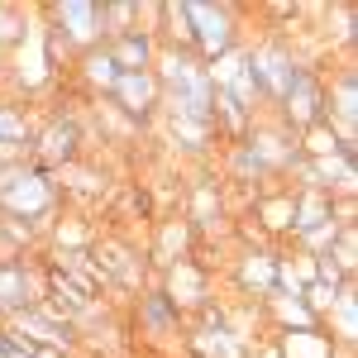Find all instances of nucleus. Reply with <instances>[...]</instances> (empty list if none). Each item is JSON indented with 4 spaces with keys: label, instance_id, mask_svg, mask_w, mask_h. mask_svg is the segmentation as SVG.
Listing matches in <instances>:
<instances>
[{
    "label": "nucleus",
    "instance_id": "15",
    "mask_svg": "<svg viewBox=\"0 0 358 358\" xmlns=\"http://www.w3.org/2000/svg\"><path fill=\"white\" fill-rule=\"evenodd\" d=\"M172 138L182 143V148H192V153H206L210 143H215V124L210 120H187V115H172Z\"/></svg>",
    "mask_w": 358,
    "mask_h": 358
},
{
    "label": "nucleus",
    "instance_id": "7",
    "mask_svg": "<svg viewBox=\"0 0 358 358\" xmlns=\"http://www.w3.org/2000/svg\"><path fill=\"white\" fill-rule=\"evenodd\" d=\"M77 153H82V129H77V120H72V115H53V120H48V129H34L29 163L57 172V167L77 163Z\"/></svg>",
    "mask_w": 358,
    "mask_h": 358
},
{
    "label": "nucleus",
    "instance_id": "9",
    "mask_svg": "<svg viewBox=\"0 0 358 358\" xmlns=\"http://www.w3.org/2000/svg\"><path fill=\"white\" fill-rule=\"evenodd\" d=\"M106 53L115 57L120 72H153V62H158V38H153L148 24H134V29H124V34H115V38H106Z\"/></svg>",
    "mask_w": 358,
    "mask_h": 358
},
{
    "label": "nucleus",
    "instance_id": "20",
    "mask_svg": "<svg viewBox=\"0 0 358 358\" xmlns=\"http://www.w3.org/2000/svg\"><path fill=\"white\" fill-rule=\"evenodd\" d=\"M248 358H282V354H277L273 339H263V344H253V354H248Z\"/></svg>",
    "mask_w": 358,
    "mask_h": 358
},
{
    "label": "nucleus",
    "instance_id": "12",
    "mask_svg": "<svg viewBox=\"0 0 358 358\" xmlns=\"http://www.w3.org/2000/svg\"><path fill=\"white\" fill-rule=\"evenodd\" d=\"M282 358H334V339L325 330H292V334H273Z\"/></svg>",
    "mask_w": 358,
    "mask_h": 358
},
{
    "label": "nucleus",
    "instance_id": "4",
    "mask_svg": "<svg viewBox=\"0 0 358 358\" xmlns=\"http://www.w3.org/2000/svg\"><path fill=\"white\" fill-rule=\"evenodd\" d=\"M48 38L57 43V53H91L106 43V5H91V0H67V5H48Z\"/></svg>",
    "mask_w": 358,
    "mask_h": 358
},
{
    "label": "nucleus",
    "instance_id": "10",
    "mask_svg": "<svg viewBox=\"0 0 358 358\" xmlns=\"http://www.w3.org/2000/svg\"><path fill=\"white\" fill-rule=\"evenodd\" d=\"M138 325H143V334H153V339H182V330H187L182 310L167 301L163 292H143L138 296Z\"/></svg>",
    "mask_w": 358,
    "mask_h": 358
},
{
    "label": "nucleus",
    "instance_id": "21",
    "mask_svg": "<svg viewBox=\"0 0 358 358\" xmlns=\"http://www.w3.org/2000/svg\"><path fill=\"white\" fill-rule=\"evenodd\" d=\"M5 334H10V325H5V320H0V339H5Z\"/></svg>",
    "mask_w": 358,
    "mask_h": 358
},
{
    "label": "nucleus",
    "instance_id": "13",
    "mask_svg": "<svg viewBox=\"0 0 358 358\" xmlns=\"http://www.w3.org/2000/svg\"><path fill=\"white\" fill-rule=\"evenodd\" d=\"M77 62H82V67H77V72H82V82L91 86L96 96H110V86L120 82V67H115V57L106 53V43H101V48H91V53H82Z\"/></svg>",
    "mask_w": 358,
    "mask_h": 358
},
{
    "label": "nucleus",
    "instance_id": "14",
    "mask_svg": "<svg viewBox=\"0 0 358 358\" xmlns=\"http://www.w3.org/2000/svg\"><path fill=\"white\" fill-rule=\"evenodd\" d=\"M253 210L263 215V229H273V234H292V187L263 192L258 201H253Z\"/></svg>",
    "mask_w": 358,
    "mask_h": 358
},
{
    "label": "nucleus",
    "instance_id": "19",
    "mask_svg": "<svg viewBox=\"0 0 358 358\" xmlns=\"http://www.w3.org/2000/svg\"><path fill=\"white\" fill-rule=\"evenodd\" d=\"M0 358H43V354H38L34 344H24L20 334H5V339H0Z\"/></svg>",
    "mask_w": 358,
    "mask_h": 358
},
{
    "label": "nucleus",
    "instance_id": "8",
    "mask_svg": "<svg viewBox=\"0 0 358 358\" xmlns=\"http://www.w3.org/2000/svg\"><path fill=\"white\" fill-rule=\"evenodd\" d=\"M167 301L177 306L182 315L187 310H206L210 306V273L192 263V258H182V263H167Z\"/></svg>",
    "mask_w": 358,
    "mask_h": 358
},
{
    "label": "nucleus",
    "instance_id": "5",
    "mask_svg": "<svg viewBox=\"0 0 358 358\" xmlns=\"http://www.w3.org/2000/svg\"><path fill=\"white\" fill-rule=\"evenodd\" d=\"M325 120V72H315V67H301L296 72V82L287 86V96L277 101V124L292 134H306L310 124H320Z\"/></svg>",
    "mask_w": 358,
    "mask_h": 358
},
{
    "label": "nucleus",
    "instance_id": "18",
    "mask_svg": "<svg viewBox=\"0 0 358 358\" xmlns=\"http://www.w3.org/2000/svg\"><path fill=\"white\" fill-rule=\"evenodd\" d=\"M24 34H29V15L10 10V5H0V57H5V48L24 43Z\"/></svg>",
    "mask_w": 358,
    "mask_h": 358
},
{
    "label": "nucleus",
    "instance_id": "2",
    "mask_svg": "<svg viewBox=\"0 0 358 358\" xmlns=\"http://www.w3.org/2000/svg\"><path fill=\"white\" fill-rule=\"evenodd\" d=\"M244 57H248V72H253V86H258V101L263 106H277L282 96H287V86L296 82V72H301L306 62L292 53V43L287 38H258V43H244Z\"/></svg>",
    "mask_w": 358,
    "mask_h": 358
},
{
    "label": "nucleus",
    "instance_id": "6",
    "mask_svg": "<svg viewBox=\"0 0 358 358\" xmlns=\"http://www.w3.org/2000/svg\"><path fill=\"white\" fill-rule=\"evenodd\" d=\"M110 110L129 115L138 129L153 120V115L163 110V86H158V77L153 72H120V82L110 86Z\"/></svg>",
    "mask_w": 358,
    "mask_h": 358
},
{
    "label": "nucleus",
    "instance_id": "22",
    "mask_svg": "<svg viewBox=\"0 0 358 358\" xmlns=\"http://www.w3.org/2000/svg\"><path fill=\"white\" fill-rule=\"evenodd\" d=\"M0 82H5V57H0Z\"/></svg>",
    "mask_w": 358,
    "mask_h": 358
},
{
    "label": "nucleus",
    "instance_id": "1",
    "mask_svg": "<svg viewBox=\"0 0 358 358\" xmlns=\"http://www.w3.org/2000/svg\"><path fill=\"white\" fill-rule=\"evenodd\" d=\"M57 210V182L38 163H10L0 167V220H29L48 224Z\"/></svg>",
    "mask_w": 358,
    "mask_h": 358
},
{
    "label": "nucleus",
    "instance_id": "16",
    "mask_svg": "<svg viewBox=\"0 0 358 358\" xmlns=\"http://www.w3.org/2000/svg\"><path fill=\"white\" fill-rule=\"evenodd\" d=\"M192 258V224L187 220H163V244H158V263H182Z\"/></svg>",
    "mask_w": 358,
    "mask_h": 358
},
{
    "label": "nucleus",
    "instance_id": "11",
    "mask_svg": "<svg viewBox=\"0 0 358 358\" xmlns=\"http://www.w3.org/2000/svg\"><path fill=\"white\" fill-rule=\"evenodd\" d=\"M234 273H239V287L248 296H258V306H263L277 292V253H244Z\"/></svg>",
    "mask_w": 358,
    "mask_h": 358
},
{
    "label": "nucleus",
    "instance_id": "17",
    "mask_svg": "<svg viewBox=\"0 0 358 358\" xmlns=\"http://www.w3.org/2000/svg\"><path fill=\"white\" fill-rule=\"evenodd\" d=\"M229 182H273V177L263 172V163L248 153L244 138H239V143H229Z\"/></svg>",
    "mask_w": 358,
    "mask_h": 358
},
{
    "label": "nucleus",
    "instance_id": "3",
    "mask_svg": "<svg viewBox=\"0 0 358 358\" xmlns=\"http://www.w3.org/2000/svg\"><path fill=\"white\" fill-rule=\"evenodd\" d=\"M187 29H192V53L206 67L220 62L224 53H234V48H244L234 5H187Z\"/></svg>",
    "mask_w": 358,
    "mask_h": 358
}]
</instances>
